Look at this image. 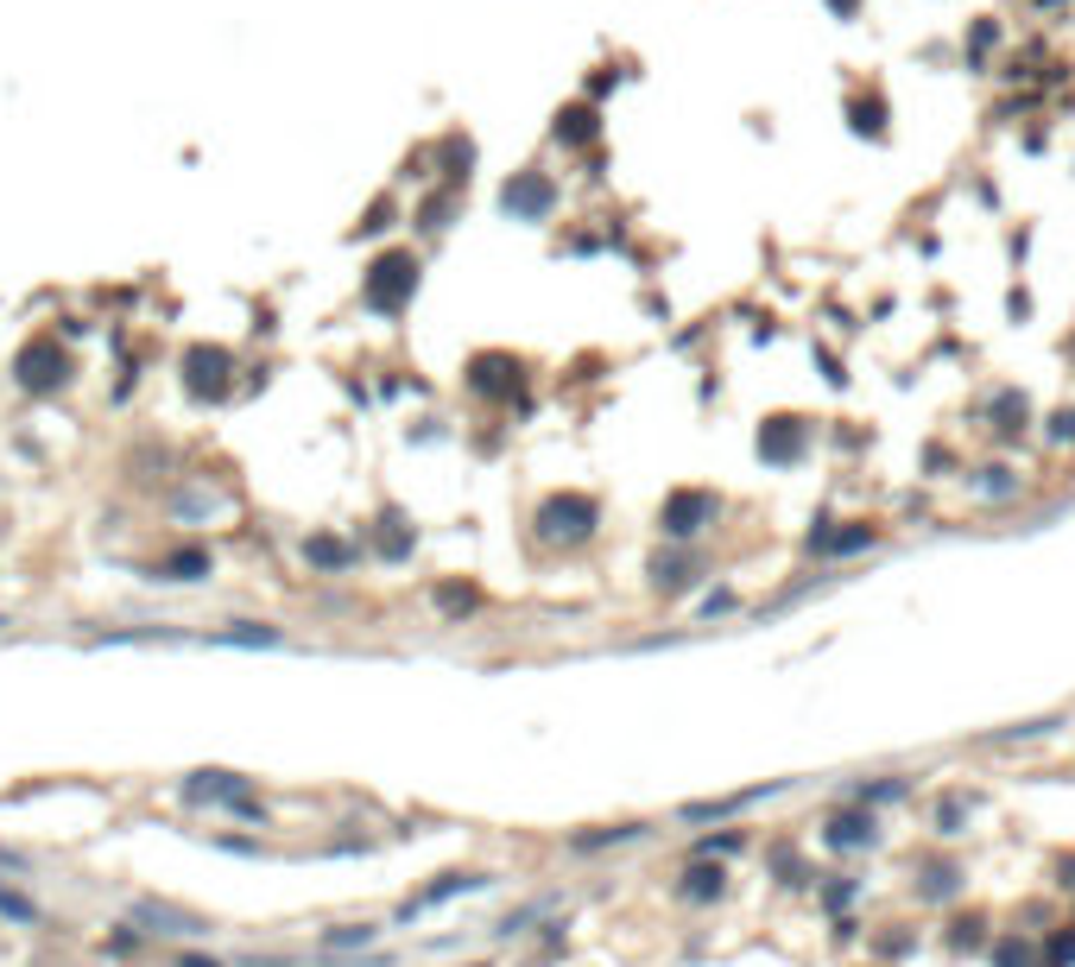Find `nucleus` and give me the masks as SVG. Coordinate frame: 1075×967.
<instances>
[{"label":"nucleus","instance_id":"1","mask_svg":"<svg viewBox=\"0 0 1075 967\" xmlns=\"http://www.w3.org/2000/svg\"><path fill=\"white\" fill-rule=\"evenodd\" d=\"M595 531H602V506H595V494H576V487L545 494L538 512H531V538L545 550H583Z\"/></svg>","mask_w":1075,"mask_h":967},{"label":"nucleus","instance_id":"2","mask_svg":"<svg viewBox=\"0 0 1075 967\" xmlns=\"http://www.w3.org/2000/svg\"><path fill=\"white\" fill-rule=\"evenodd\" d=\"M418 253L411 247H392V253H380L368 272H361V297H368V310H380V316H399V310L418 297Z\"/></svg>","mask_w":1075,"mask_h":967},{"label":"nucleus","instance_id":"3","mask_svg":"<svg viewBox=\"0 0 1075 967\" xmlns=\"http://www.w3.org/2000/svg\"><path fill=\"white\" fill-rule=\"evenodd\" d=\"M715 519H722V494L715 487H671L658 500V531L671 544H696Z\"/></svg>","mask_w":1075,"mask_h":967},{"label":"nucleus","instance_id":"4","mask_svg":"<svg viewBox=\"0 0 1075 967\" xmlns=\"http://www.w3.org/2000/svg\"><path fill=\"white\" fill-rule=\"evenodd\" d=\"M462 387H469L475 399H488V406H512V392L526 387V361L512 349H481V354H469Z\"/></svg>","mask_w":1075,"mask_h":967},{"label":"nucleus","instance_id":"5","mask_svg":"<svg viewBox=\"0 0 1075 967\" xmlns=\"http://www.w3.org/2000/svg\"><path fill=\"white\" fill-rule=\"evenodd\" d=\"M810 443H817V424L798 418V411H772V418H760V437H753L760 462H772V468H798L803 456H810Z\"/></svg>","mask_w":1075,"mask_h":967},{"label":"nucleus","instance_id":"6","mask_svg":"<svg viewBox=\"0 0 1075 967\" xmlns=\"http://www.w3.org/2000/svg\"><path fill=\"white\" fill-rule=\"evenodd\" d=\"M500 209H507L512 222H550V215H557V177L538 172V165L512 172L507 184H500Z\"/></svg>","mask_w":1075,"mask_h":967},{"label":"nucleus","instance_id":"7","mask_svg":"<svg viewBox=\"0 0 1075 967\" xmlns=\"http://www.w3.org/2000/svg\"><path fill=\"white\" fill-rule=\"evenodd\" d=\"M550 139H557L564 153L602 146V108H595V101H564V108L550 115Z\"/></svg>","mask_w":1075,"mask_h":967},{"label":"nucleus","instance_id":"8","mask_svg":"<svg viewBox=\"0 0 1075 967\" xmlns=\"http://www.w3.org/2000/svg\"><path fill=\"white\" fill-rule=\"evenodd\" d=\"M822 841H829V848H835V853L873 848V841H880V822H873V810H867V803H854V810L829 815V829H822Z\"/></svg>","mask_w":1075,"mask_h":967},{"label":"nucleus","instance_id":"9","mask_svg":"<svg viewBox=\"0 0 1075 967\" xmlns=\"http://www.w3.org/2000/svg\"><path fill=\"white\" fill-rule=\"evenodd\" d=\"M987 418H994V437L999 443H1013V437H1025L1032 430V399L1018 387H999L994 399H987Z\"/></svg>","mask_w":1075,"mask_h":967},{"label":"nucleus","instance_id":"10","mask_svg":"<svg viewBox=\"0 0 1075 967\" xmlns=\"http://www.w3.org/2000/svg\"><path fill=\"white\" fill-rule=\"evenodd\" d=\"M696 569H703L696 550H658L652 557V588L658 595H684V588H696Z\"/></svg>","mask_w":1075,"mask_h":967},{"label":"nucleus","instance_id":"11","mask_svg":"<svg viewBox=\"0 0 1075 967\" xmlns=\"http://www.w3.org/2000/svg\"><path fill=\"white\" fill-rule=\"evenodd\" d=\"M722 891H727V872H722V860L708 867L703 853H696V867H684V879H677V898H684V905H715Z\"/></svg>","mask_w":1075,"mask_h":967},{"label":"nucleus","instance_id":"12","mask_svg":"<svg viewBox=\"0 0 1075 967\" xmlns=\"http://www.w3.org/2000/svg\"><path fill=\"white\" fill-rule=\"evenodd\" d=\"M848 127H854L860 139H873V146L892 134V127H886V96H880V89H873V96H860V89L848 96Z\"/></svg>","mask_w":1075,"mask_h":967},{"label":"nucleus","instance_id":"13","mask_svg":"<svg viewBox=\"0 0 1075 967\" xmlns=\"http://www.w3.org/2000/svg\"><path fill=\"white\" fill-rule=\"evenodd\" d=\"M779 784H760V791H741V797H715V803H684V822H722V815L746 810V803H765Z\"/></svg>","mask_w":1075,"mask_h":967},{"label":"nucleus","instance_id":"14","mask_svg":"<svg viewBox=\"0 0 1075 967\" xmlns=\"http://www.w3.org/2000/svg\"><path fill=\"white\" fill-rule=\"evenodd\" d=\"M481 886H488V872H443V879H437L430 891H418V898H411V905H405V917H411V910L443 905V898H456V891H481Z\"/></svg>","mask_w":1075,"mask_h":967},{"label":"nucleus","instance_id":"15","mask_svg":"<svg viewBox=\"0 0 1075 967\" xmlns=\"http://www.w3.org/2000/svg\"><path fill=\"white\" fill-rule=\"evenodd\" d=\"M968 487H975L980 500H1018V494H1025V481H1018V475H1013V468H1006V462H994V468H975V475H968Z\"/></svg>","mask_w":1075,"mask_h":967},{"label":"nucleus","instance_id":"16","mask_svg":"<svg viewBox=\"0 0 1075 967\" xmlns=\"http://www.w3.org/2000/svg\"><path fill=\"white\" fill-rule=\"evenodd\" d=\"M961 891V867H949V860H937V867H923V886H918V898H956Z\"/></svg>","mask_w":1075,"mask_h":967},{"label":"nucleus","instance_id":"17","mask_svg":"<svg viewBox=\"0 0 1075 967\" xmlns=\"http://www.w3.org/2000/svg\"><path fill=\"white\" fill-rule=\"evenodd\" d=\"M645 834V822H620V829H595V834H576L569 848L576 853H595V848H620V841H639Z\"/></svg>","mask_w":1075,"mask_h":967},{"label":"nucleus","instance_id":"18","mask_svg":"<svg viewBox=\"0 0 1075 967\" xmlns=\"http://www.w3.org/2000/svg\"><path fill=\"white\" fill-rule=\"evenodd\" d=\"M905 791H911L905 778H880V784H860V791H854V803H867V810H873V803H899Z\"/></svg>","mask_w":1075,"mask_h":967},{"label":"nucleus","instance_id":"19","mask_svg":"<svg viewBox=\"0 0 1075 967\" xmlns=\"http://www.w3.org/2000/svg\"><path fill=\"white\" fill-rule=\"evenodd\" d=\"M450 215H456V184H450V191H437V196L424 203V228L443 234V228H450Z\"/></svg>","mask_w":1075,"mask_h":967},{"label":"nucleus","instance_id":"20","mask_svg":"<svg viewBox=\"0 0 1075 967\" xmlns=\"http://www.w3.org/2000/svg\"><path fill=\"white\" fill-rule=\"evenodd\" d=\"M741 848H746V834H703V841H696L703 860H727V853H741Z\"/></svg>","mask_w":1075,"mask_h":967},{"label":"nucleus","instance_id":"21","mask_svg":"<svg viewBox=\"0 0 1075 967\" xmlns=\"http://www.w3.org/2000/svg\"><path fill=\"white\" fill-rule=\"evenodd\" d=\"M1044 437H1050V443H1075V406H1056L1050 418H1044Z\"/></svg>","mask_w":1075,"mask_h":967},{"label":"nucleus","instance_id":"22","mask_svg":"<svg viewBox=\"0 0 1075 967\" xmlns=\"http://www.w3.org/2000/svg\"><path fill=\"white\" fill-rule=\"evenodd\" d=\"M373 942V924H342L330 929V948H368Z\"/></svg>","mask_w":1075,"mask_h":967},{"label":"nucleus","instance_id":"23","mask_svg":"<svg viewBox=\"0 0 1075 967\" xmlns=\"http://www.w3.org/2000/svg\"><path fill=\"white\" fill-rule=\"evenodd\" d=\"M190 797H235V778H228V772H203L190 784Z\"/></svg>","mask_w":1075,"mask_h":967},{"label":"nucleus","instance_id":"24","mask_svg":"<svg viewBox=\"0 0 1075 967\" xmlns=\"http://www.w3.org/2000/svg\"><path fill=\"white\" fill-rule=\"evenodd\" d=\"M437 600H443V614H475V607H481V595H475V588H443Z\"/></svg>","mask_w":1075,"mask_h":967},{"label":"nucleus","instance_id":"25","mask_svg":"<svg viewBox=\"0 0 1075 967\" xmlns=\"http://www.w3.org/2000/svg\"><path fill=\"white\" fill-rule=\"evenodd\" d=\"M994 967H1032V948H1025V942H1013V936H1006V942L994 948Z\"/></svg>","mask_w":1075,"mask_h":967},{"label":"nucleus","instance_id":"26","mask_svg":"<svg viewBox=\"0 0 1075 967\" xmlns=\"http://www.w3.org/2000/svg\"><path fill=\"white\" fill-rule=\"evenodd\" d=\"M968 45H975V58H968V64H980V51H994V45H999V26H994V20H975Z\"/></svg>","mask_w":1075,"mask_h":967},{"label":"nucleus","instance_id":"27","mask_svg":"<svg viewBox=\"0 0 1075 967\" xmlns=\"http://www.w3.org/2000/svg\"><path fill=\"white\" fill-rule=\"evenodd\" d=\"M311 557L323 563V569H342V563H349V550H342V544H330V538H316V544H311Z\"/></svg>","mask_w":1075,"mask_h":967},{"label":"nucleus","instance_id":"28","mask_svg":"<svg viewBox=\"0 0 1075 967\" xmlns=\"http://www.w3.org/2000/svg\"><path fill=\"white\" fill-rule=\"evenodd\" d=\"M937 834H961V797H949L937 810Z\"/></svg>","mask_w":1075,"mask_h":967},{"label":"nucleus","instance_id":"29","mask_svg":"<svg viewBox=\"0 0 1075 967\" xmlns=\"http://www.w3.org/2000/svg\"><path fill=\"white\" fill-rule=\"evenodd\" d=\"M848 898H854V879H841V872H835V886H822V905H829V910H841Z\"/></svg>","mask_w":1075,"mask_h":967},{"label":"nucleus","instance_id":"30","mask_svg":"<svg viewBox=\"0 0 1075 967\" xmlns=\"http://www.w3.org/2000/svg\"><path fill=\"white\" fill-rule=\"evenodd\" d=\"M980 929H987V924H980V917H968V924H956V948H975V942H980Z\"/></svg>","mask_w":1075,"mask_h":967},{"label":"nucleus","instance_id":"31","mask_svg":"<svg viewBox=\"0 0 1075 967\" xmlns=\"http://www.w3.org/2000/svg\"><path fill=\"white\" fill-rule=\"evenodd\" d=\"M829 13H835V20H854V13H860V0H829Z\"/></svg>","mask_w":1075,"mask_h":967},{"label":"nucleus","instance_id":"32","mask_svg":"<svg viewBox=\"0 0 1075 967\" xmlns=\"http://www.w3.org/2000/svg\"><path fill=\"white\" fill-rule=\"evenodd\" d=\"M184 967H215V961H184Z\"/></svg>","mask_w":1075,"mask_h":967}]
</instances>
